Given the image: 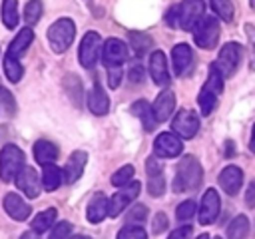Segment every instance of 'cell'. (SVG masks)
Returning a JSON list of instances; mask_svg holds the SVG:
<instances>
[{
    "instance_id": "f1b7e54d",
    "label": "cell",
    "mask_w": 255,
    "mask_h": 239,
    "mask_svg": "<svg viewBox=\"0 0 255 239\" xmlns=\"http://www.w3.org/2000/svg\"><path fill=\"white\" fill-rule=\"evenodd\" d=\"M18 2L16 0H2V22L6 28L18 26Z\"/></svg>"
},
{
    "instance_id": "8fae6325",
    "label": "cell",
    "mask_w": 255,
    "mask_h": 239,
    "mask_svg": "<svg viewBox=\"0 0 255 239\" xmlns=\"http://www.w3.org/2000/svg\"><path fill=\"white\" fill-rule=\"evenodd\" d=\"M221 209V201H219V193L215 189H207L201 197L199 203V223L201 225H211Z\"/></svg>"
},
{
    "instance_id": "f907efd6",
    "label": "cell",
    "mask_w": 255,
    "mask_h": 239,
    "mask_svg": "<svg viewBox=\"0 0 255 239\" xmlns=\"http://www.w3.org/2000/svg\"><path fill=\"white\" fill-rule=\"evenodd\" d=\"M225 157H233V143L231 141L225 143Z\"/></svg>"
},
{
    "instance_id": "74e56055",
    "label": "cell",
    "mask_w": 255,
    "mask_h": 239,
    "mask_svg": "<svg viewBox=\"0 0 255 239\" xmlns=\"http://www.w3.org/2000/svg\"><path fill=\"white\" fill-rule=\"evenodd\" d=\"M145 217H147V207L141 205V203L133 205V207L128 211V221H129V225H139V223L145 221Z\"/></svg>"
},
{
    "instance_id": "db71d44e",
    "label": "cell",
    "mask_w": 255,
    "mask_h": 239,
    "mask_svg": "<svg viewBox=\"0 0 255 239\" xmlns=\"http://www.w3.org/2000/svg\"><path fill=\"white\" fill-rule=\"evenodd\" d=\"M197 239H221V237H213V235H199Z\"/></svg>"
},
{
    "instance_id": "484cf974",
    "label": "cell",
    "mask_w": 255,
    "mask_h": 239,
    "mask_svg": "<svg viewBox=\"0 0 255 239\" xmlns=\"http://www.w3.org/2000/svg\"><path fill=\"white\" fill-rule=\"evenodd\" d=\"M56 215H58V211H56L54 207L40 211V213L32 219V231H34V233H44V231L52 229V227H54V221H56Z\"/></svg>"
},
{
    "instance_id": "7bdbcfd3",
    "label": "cell",
    "mask_w": 255,
    "mask_h": 239,
    "mask_svg": "<svg viewBox=\"0 0 255 239\" xmlns=\"http://www.w3.org/2000/svg\"><path fill=\"white\" fill-rule=\"evenodd\" d=\"M120 80H122V66L108 68V84H110V88H118Z\"/></svg>"
},
{
    "instance_id": "4316f807",
    "label": "cell",
    "mask_w": 255,
    "mask_h": 239,
    "mask_svg": "<svg viewBox=\"0 0 255 239\" xmlns=\"http://www.w3.org/2000/svg\"><path fill=\"white\" fill-rule=\"evenodd\" d=\"M128 40H129V48L133 50V54L137 58H141L151 48V44H153V40L147 34H143V32H129L128 34Z\"/></svg>"
},
{
    "instance_id": "816d5d0a",
    "label": "cell",
    "mask_w": 255,
    "mask_h": 239,
    "mask_svg": "<svg viewBox=\"0 0 255 239\" xmlns=\"http://www.w3.org/2000/svg\"><path fill=\"white\" fill-rule=\"evenodd\" d=\"M20 239H40V237H38V233H34V231H26V233H22Z\"/></svg>"
},
{
    "instance_id": "e575fe53",
    "label": "cell",
    "mask_w": 255,
    "mask_h": 239,
    "mask_svg": "<svg viewBox=\"0 0 255 239\" xmlns=\"http://www.w3.org/2000/svg\"><path fill=\"white\" fill-rule=\"evenodd\" d=\"M133 173H135L133 165H124V167H120V169L112 175V183H114L116 187H124V185L129 183V179L133 177Z\"/></svg>"
},
{
    "instance_id": "44dd1931",
    "label": "cell",
    "mask_w": 255,
    "mask_h": 239,
    "mask_svg": "<svg viewBox=\"0 0 255 239\" xmlns=\"http://www.w3.org/2000/svg\"><path fill=\"white\" fill-rule=\"evenodd\" d=\"M32 40H34V32H32V28H22L16 36H14V40L8 44V50H6V56H10V58H20V54H24L26 50H28V46L32 44Z\"/></svg>"
},
{
    "instance_id": "6da1fadb",
    "label": "cell",
    "mask_w": 255,
    "mask_h": 239,
    "mask_svg": "<svg viewBox=\"0 0 255 239\" xmlns=\"http://www.w3.org/2000/svg\"><path fill=\"white\" fill-rule=\"evenodd\" d=\"M201 183V165L193 155H183L177 163V171L173 177V191L183 193L189 189H197Z\"/></svg>"
},
{
    "instance_id": "681fc988",
    "label": "cell",
    "mask_w": 255,
    "mask_h": 239,
    "mask_svg": "<svg viewBox=\"0 0 255 239\" xmlns=\"http://www.w3.org/2000/svg\"><path fill=\"white\" fill-rule=\"evenodd\" d=\"M167 24L169 26H179V8H169L167 12Z\"/></svg>"
},
{
    "instance_id": "ac0fdd59",
    "label": "cell",
    "mask_w": 255,
    "mask_h": 239,
    "mask_svg": "<svg viewBox=\"0 0 255 239\" xmlns=\"http://www.w3.org/2000/svg\"><path fill=\"white\" fill-rule=\"evenodd\" d=\"M151 108H153V116H155L157 123L159 121H165L173 114V110H175V96H173V92L171 90L159 92V96L155 98V102H153Z\"/></svg>"
},
{
    "instance_id": "4fadbf2b",
    "label": "cell",
    "mask_w": 255,
    "mask_h": 239,
    "mask_svg": "<svg viewBox=\"0 0 255 239\" xmlns=\"http://www.w3.org/2000/svg\"><path fill=\"white\" fill-rule=\"evenodd\" d=\"M14 181H16V185H18V189L24 191L26 197L34 199V197L40 195V177H38V173H36L34 167L24 165V167L20 169V173L16 175Z\"/></svg>"
},
{
    "instance_id": "f35d334b",
    "label": "cell",
    "mask_w": 255,
    "mask_h": 239,
    "mask_svg": "<svg viewBox=\"0 0 255 239\" xmlns=\"http://www.w3.org/2000/svg\"><path fill=\"white\" fill-rule=\"evenodd\" d=\"M193 213H195V201H193V199H185V201L179 203L177 209H175V215H177L179 221H187V219H191Z\"/></svg>"
},
{
    "instance_id": "52a82bcc",
    "label": "cell",
    "mask_w": 255,
    "mask_h": 239,
    "mask_svg": "<svg viewBox=\"0 0 255 239\" xmlns=\"http://www.w3.org/2000/svg\"><path fill=\"white\" fill-rule=\"evenodd\" d=\"M100 48H102V38L98 32H86L82 42H80V50H78V58L80 64L84 68H94L100 56Z\"/></svg>"
},
{
    "instance_id": "603a6c76",
    "label": "cell",
    "mask_w": 255,
    "mask_h": 239,
    "mask_svg": "<svg viewBox=\"0 0 255 239\" xmlns=\"http://www.w3.org/2000/svg\"><path fill=\"white\" fill-rule=\"evenodd\" d=\"M34 157H36V161L40 165L54 163L58 159V147L48 139H38L34 143Z\"/></svg>"
},
{
    "instance_id": "9a60e30c",
    "label": "cell",
    "mask_w": 255,
    "mask_h": 239,
    "mask_svg": "<svg viewBox=\"0 0 255 239\" xmlns=\"http://www.w3.org/2000/svg\"><path fill=\"white\" fill-rule=\"evenodd\" d=\"M149 76L157 86H167L169 84L167 62H165V54L161 50H155L149 56Z\"/></svg>"
},
{
    "instance_id": "f5cc1de1",
    "label": "cell",
    "mask_w": 255,
    "mask_h": 239,
    "mask_svg": "<svg viewBox=\"0 0 255 239\" xmlns=\"http://www.w3.org/2000/svg\"><path fill=\"white\" fill-rule=\"evenodd\" d=\"M249 149L255 153V125H253V131H251V143H249Z\"/></svg>"
},
{
    "instance_id": "5b68a950",
    "label": "cell",
    "mask_w": 255,
    "mask_h": 239,
    "mask_svg": "<svg viewBox=\"0 0 255 239\" xmlns=\"http://www.w3.org/2000/svg\"><path fill=\"white\" fill-rule=\"evenodd\" d=\"M241 58H243V48H241V44L229 42V44H225V46L221 48L219 58H217V62H215V68L223 74V78H231V76L237 72V68H239V64H241Z\"/></svg>"
},
{
    "instance_id": "ab89813d",
    "label": "cell",
    "mask_w": 255,
    "mask_h": 239,
    "mask_svg": "<svg viewBox=\"0 0 255 239\" xmlns=\"http://www.w3.org/2000/svg\"><path fill=\"white\" fill-rule=\"evenodd\" d=\"M70 233H72V223H68V221H60V223H56V225L52 227V231H50V239H68Z\"/></svg>"
},
{
    "instance_id": "ffe728a7",
    "label": "cell",
    "mask_w": 255,
    "mask_h": 239,
    "mask_svg": "<svg viewBox=\"0 0 255 239\" xmlns=\"http://www.w3.org/2000/svg\"><path fill=\"white\" fill-rule=\"evenodd\" d=\"M191 60H193V54H191V48L187 44L173 46V50H171V66H173L175 76H181L191 66Z\"/></svg>"
},
{
    "instance_id": "30bf717a",
    "label": "cell",
    "mask_w": 255,
    "mask_h": 239,
    "mask_svg": "<svg viewBox=\"0 0 255 239\" xmlns=\"http://www.w3.org/2000/svg\"><path fill=\"white\" fill-rule=\"evenodd\" d=\"M181 149H183L181 139H179L175 133H169V131L159 133V135L155 137V141H153V151H155L157 157H165V159H169V157L179 155Z\"/></svg>"
},
{
    "instance_id": "f6af8a7d",
    "label": "cell",
    "mask_w": 255,
    "mask_h": 239,
    "mask_svg": "<svg viewBox=\"0 0 255 239\" xmlns=\"http://www.w3.org/2000/svg\"><path fill=\"white\" fill-rule=\"evenodd\" d=\"M167 239H191V227H189V225L177 227L175 231H171V235H169Z\"/></svg>"
},
{
    "instance_id": "5bb4252c",
    "label": "cell",
    "mask_w": 255,
    "mask_h": 239,
    "mask_svg": "<svg viewBox=\"0 0 255 239\" xmlns=\"http://www.w3.org/2000/svg\"><path fill=\"white\" fill-rule=\"evenodd\" d=\"M4 211L14 219V221H24L30 217L32 209L30 203H26L18 193H6L4 195Z\"/></svg>"
},
{
    "instance_id": "4dcf8cb0",
    "label": "cell",
    "mask_w": 255,
    "mask_h": 239,
    "mask_svg": "<svg viewBox=\"0 0 255 239\" xmlns=\"http://www.w3.org/2000/svg\"><path fill=\"white\" fill-rule=\"evenodd\" d=\"M4 72H6V78L16 84V82H20V78L24 74V68H22V64L16 58L4 56Z\"/></svg>"
},
{
    "instance_id": "bcb514c9",
    "label": "cell",
    "mask_w": 255,
    "mask_h": 239,
    "mask_svg": "<svg viewBox=\"0 0 255 239\" xmlns=\"http://www.w3.org/2000/svg\"><path fill=\"white\" fill-rule=\"evenodd\" d=\"M161 171H163V167H161L159 159H157V157H149V159H147V175H157V173H161Z\"/></svg>"
},
{
    "instance_id": "8992f818",
    "label": "cell",
    "mask_w": 255,
    "mask_h": 239,
    "mask_svg": "<svg viewBox=\"0 0 255 239\" xmlns=\"http://www.w3.org/2000/svg\"><path fill=\"white\" fill-rule=\"evenodd\" d=\"M141 191V183L139 181H129L128 185H124L118 193H114L108 199V215L110 217H118Z\"/></svg>"
},
{
    "instance_id": "cb8c5ba5",
    "label": "cell",
    "mask_w": 255,
    "mask_h": 239,
    "mask_svg": "<svg viewBox=\"0 0 255 239\" xmlns=\"http://www.w3.org/2000/svg\"><path fill=\"white\" fill-rule=\"evenodd\" d=\"M131 114L139 118V121L143 123V127H145L147 131H153V129H155L157 120H155V116H153V108H151L145 100H137V102L131 106Z\"/></svg>"
},
{
    "instance_id": "9f6ffc18",
    "label": "cell",
    "mask_w": 255,
    "mask_h": 239,
    "mask_svg": "<svg viewBox=\"0 0 255 239\" xmlns=\"http://www.w3.org/2000/svg\"><path fill=\"white\" fill-rule=\"evenodd\" d=\"M249 2H251V8L255 10V0H249Z\"/></svg>"
},
{
    "instance_id": "8d00e7d4",
    "label": "cell",
    "mask_w": 255,
    "mask_h": 239,
    "mask_svg": "<svg viewBox=\"0 0 255 239\" xmlns=\"http://www.w3.org/2000/svg\"><path fill=\"white\" fill-rule=\"evenodd\" d=\"M118 239H147V233L141 225H126L120 229Z\"/></svg>"
},
{
    "instance_id": "f546056e",
    "label": "cell",
    "mask_w": 255,
    "mask_h": 239,
    "mask_svg": "<svg viewBox=\"0 0 255 239\" xmlns=\"http://www.w3.org/2000/svg\"><path fill=\"white\" fill-rule=\"evenodd\" d=\"M217 94L215 92H211L207 86H203L201 88V92H199V96H197V102H199V108H201V114L203 116H209L211 112H213V108L217 106Z\"/></svg>"
},
{
    "instance_id": "d6a6232c",
    "label": "cell",
    "mask_w": 255,
    "mask_h": 239,
    "mask_svg": "<svg viewBox=\"0 0 255 239\" xmlns=\"http://www.w3.org/2000/svg\"><path fill=\"white\" fill-rule=\"evenodd\" d=\"M42 16V2L40 0H30L24 6V22L28 26H34Z\"/></svg>"
},
{
    "instance_id": "9c48e42d",
    "label": "cell",
    "mask_w": 255,
    "mask_h": 239,
    "mask_svg": "<svg viewBox=\"0 0 255 239\" xmlns=\"http://www.w3.org/2000/svg\"><path fill=\"white\" fill-rule=\"evenodd\" d=\"M177 8H179V28L193 30L197 26V22L203 18L205 4H203V0H183Z\"/></svg>"
},
{
    "instance_id": "c3c4849f",
    "label": "cell",
    "mask_w": 255,
    "mask_h": 239,
    "mask_svg": "<svg viewBox=\"0 0 255 239\" xmlns=\"http://www.w3.org/2000/svg\"><path fill=\"white\" fill-rule=\"evenodd\" d=\"M245 203H247V207H255V181H251L245 191Z\"/></svg>"
},
{
    "instance_id": "7dc6e473",
    "label": "cell",
    "mask_w": 255,
    "mask_h": 239,
    "mask_svg": "<svg viewBox=\"0 0 255 239\" xmlns=\"http://www.w3.org/2000/svg\"><path fill=\"white\" fill-rule=\"evenodd\" d=\"M128 78H129V82L139 84V82L143 80V68H141V66H133V68L128 72Z\"/></svg>"
},
{
    "instance_id": "1f68e13d",
    "label": "cell",
    "mask_w": 255,
    "mask_h": 239,
    "mask_svg": "<svg viewBox=\"0 0 255 239\" xmlns=\"http://www.w3.org/2000/svg\"><path fill=\"white\" fill-rule=\"evenodd\" d=\"M211 10L223 20V22H231L233 20V2L231 0H211Z\"/></svg>"
},
{
    "instance_id": "7402d4cb",
    "label": "cell",
    "mask_w": 255,
    "mask_h": 239,
    "mask_svg": "<svg viewBox=\"0 0 255 239\" xmlns=\"http://www.w3.org/2000/svg\"><path fill=\"white\" fill-rule=\"evenodd\" d=\"M106 215H108V197L104 193H96L88 203L86 217L90 223H100V221H104Z\"/></svg>"
},
{
    "instance_id": "ba28073f",
    "label": "cell",
    "mask_w": 255,
    "mask_h": 239,
    "mask_svg": "<svg viewBox=\"0 0 255 239\" xmlns=\"http://www.w3.org/2000/svg\"><path fill=\"white\" fill-rule=\"evenodd\" d=\"M171 129L181 139H191L199 129V118L191 110H179L171 121Z\"/></svg>"
},
{
    "instance_id": "83f0119b",
    "label": "cell",
    "mask_w": 255,
    "mask_h": 239,
    "mask_svg": "<svg viewBox=\"0 0 255 239\" xmlns=\"http://www.w3.org/2000/svg\"><path fill=\"white\" fill-rule=\"evenodd\" d=\"M249 233V219L245 215H237L227 227V239H245Z\"/></svg>"
},
{
    "instance_id": "60d3db41",
    "label": "cell",
    "mask_w": 255,
    "mask_h": 239,
    "mask_svg": "<svg viewBox=\"0 0 255 239\" xmlns=\"http://www.w3.org/2000/svg\"><path fill=\"white\" fill-rule=\"evenodd\" d=\"M245 34L249 40V60H251V70L255 68V26L245 24Z\"/></svg>"
},
{
    "instance_id": "277c9868",
    "label": "cell",
    "mask_w": 255,
    "mask_h": 239,
    "mask_svg": "<svg viewBox=\"0 0 255 239\" xmlns=\"http://www.w3.org/2000/svg\"><path fill=\"white\" fill-rule=\"evenodd\" d=\"M219 34H221L219 22L213 16H203L197 22V26L193 28V40H195V44L199 48H205V50H213L217 46Z\"/></svg>"
},
{
    "instance_id": "e0dca14e",
    "label": "cell",
    "mask_w": 255,
    "mask_h": 239,
    "mask_svg": "<svg viewBox=\"0 0 255 239\" xmlns=\"http://www.w3.org/2000/svg\"><path fill=\"white\" fill-rule=\"evenodd\" d=\"M241 183H243V171L237 165H227L219 173V185L223 187V191L227 195H237Z\"/></svg>"
},
{
    "instance_id": "d590c367",
    "label": "cell",
    "mask_w": 255,
    "mask_h": 239,
    "mask_svg": "<svg viewBox=\"0 0 255 239\" xmlns=\"http://www.w3.org/2000/svg\"><path fill=\"white\" fill-rule=\"evenodd\" d=\"M147 193L151 197H159L163 195L165 191V179H163V173H157V175H147Z\"/></svg>"
},
{
    "instance_id": "d6986e66",
    "label": "cell",
    "mask_w": 255,
    "mask_h": 239,
    "mask_svg": "<svg viewBox=\"0 0 255 239\" xmlns=\"http://www.w3.org/2000/svg\"><path fill=\"white\" fill-rule=\"evenodd\" d=\"M88 108L96 116H104L110 110V98H108V94L104 92V88L98 82L94 84V88L88 94Z\"/></svg>"
},
{
    "instance_id": "7c38bea8",
    "label": "cell",
    "mask_w": 255,
    "mask_h": 239,
    "mask_svg": "<svg viewBox=\"0 0 255 239\" xmlns=\"http://www.w3.org/2000/svg\"><path fill=\"white\" fill-rule=\"evenodd\" d=\"M128 58V46L120 40V38H110L106 40L104 48H102V60L108 68L114 66H122L124 60Z\"/></svg>"
},
{
    "instance_id": "d4e9b609",
    "label": "cell",
    "mask_w": 255,
    "mask_h": 239,
    "mask_svg": "<svg viewBox=\"0 0 255 239\" xmlns=\"http://www.w3.org/2000/svg\"><path fill=\"white\" fill-rule=\"evenodd\" d=\"M62 181H64V171L58 165H54V163L44 165V169H42V187L46 191L58 189L62 185Z\"/></svg>"
},
{
    "instance_id": "2e32d148",
    "label": "cell",
    "mask_w": 255,
    "mask_h": 239,
    "mask_svg": "<svg viewBox=\"0 0 255 239\" xmlns=\"http://www.w3.org/2000/svg\"><path fill=\"white\" fill-rule=\"evenodd\" d=\"M86 161H88L86 151H74V153L68 157L64 169H62V171H64V181H66V183H74V181H78V179L82 177V173H84Z\"/></svg>"
},
{
    "instance_id": "b9f144b4",
    "label": "cell",
    "mask_w": 255,
    "mask_h": 239,
    "mask_svg": "<svg viewBox=\"0 0 255 239\" xmlns=\"http://www.w3.org/2000/svg\"><path fill=\"white\" fill-rule=\"evenodd\" d=\"M0 102H2V106L6 108V112H10V114L16 112V102H14L12 94H10L8 90H4V88H0Z\"/></svg>"
},
{
    "instance_id": "7a4b0ae2",
    "label": "cell",
    "mask_w": 255,
    "mask_h": 239,
    "mask_svg": "<svg viewBox=\"0 0 255 239\" xmlns=\"http://www.w3.org/2000/svg\"><path fill=\"white\" fill-rule=\"evenodd\" d=\"M74 36H76V26L70 18H60L48 28V42L56 54L66 52L74 42Z\"/></svg>"
},
{
    "instance_id": "ee69618b",
    "label": "cell",
    "mask_w": 255,
    "mask_h": 239,
    "mask_svg": "<svg viewBox=\"0 0 255 239\" xmlns=\"http://www.w3.org/2000/svg\"><path fill=\"white\" fill-rule=\"evenodd\" d=\"M151 229H153V233H161V231L167 229V217H165V213H157V215L153 217Z\"/></svg>"
},
{
    "instance_id": "3957f363",
    "label": "cell",
    "mask_w": 255,
    "mask_h": 239,
    "mask_svg": "<svg viewBox=\"0 0 255 239\" xmlns=\"http://www.w3.org/2000/svg\"><path fill=\"white\" fill-rule=\"evenodd\" d=\"M24 167V153L18 145L8 143L0 151V179L10 183L16 179L20 169Z\"/></svg>"
},
{
    "instance_id": "836d02e7",
    "label": "cell",
    "mask_w": 255,
    "mask_h": 239,
    "mask_svg": "<svg viewBox=\"0 0 255 239\" xmlns=\"http://www.w3.org/2000/svg\"><path fill=\"white\" fill-rule=\"evenodd\" d=\"M203 86H207L211 92H215L217 96L223 92V74L215 68V64L209 68V78H207V82L203 84Z\"/></svg>"
},
{
    "instance_id": "11a10c76",
    "label": "cell",
    "mask_w": 255,
    "mask_h": 239,
    "mask_svg": "<svg viewBox=\"0 0 255 239\" xmlns=\"http://www.w3.org/2000/svg\"><path fill=\"white\" fill-rule=\"evenodd\" d=\"M72 239H90V237H86V235H76V237H72Z\"/></svg>"
}]
</instances>
